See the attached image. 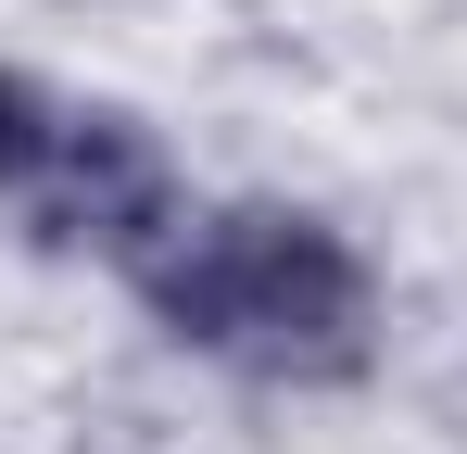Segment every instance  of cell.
<instances>
[{"mask_svg": "<svg viewBox=\"0 0 467 454\" xmlns=\"http://www.w3.org/2000/svg\"><path fill=\"white\" fill-rule=\"evenodd\" d=\"M127 291L152 303L164 341H190V354H215V366H253V378H304V391L354 378L367 341H379L367 253L328 215H291V202L190 215Z\"/></svg>", "mask_w": 467, "mask_h": 454, "instance_id": "1", "label": "cell"}, {"mask_svg": "<svg viewBox=\"0 0 467 454\" xmlns=\"http://www.w3.org/2000/svg\"><path fill=\"white\" fill-rule=\"evenodd\" d=\"M26 227L51 240V253H101V265H152L164 240L190 227V190H177V164L140 114H64V151L38 164V190H26Z\"/></svg>", "mask_w": 467, "mask_h": 454, "instance_id": "2", "label": "cell"}, {"mask_svg": "<svg viewBox=\"0 0 467 454\" xmlns=\"http://www.w3.org/2000/svg\"><path fill=\"white\" fill-rule=\"evenodd\" d=\"M51 151H64V114H51V88L0 64V190H38V164H51Z\"/></svg>", "mask_w": 467, "mask_h": 454, "instance_id": "3", "label": "cell"}]
</instances>
